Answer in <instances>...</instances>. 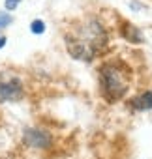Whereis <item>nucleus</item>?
I'll return each mask as SVG.
<instances>
[{
  "label": "nucleus",
  "mask_w": 152,
  "mask_h": 159,
  "mask_svg": "<svg viewBox=\"0 0 152 159\" xmlns=\"http://www.w3.org/2000/svg\"><path fill=\"white\" fill-rule=\"evenodd\" d=\"M64 41L68 52L75 60L92 62L107 49L109 34L98 19L87 17L69 23L68 30L64 32Z\"/></svg>",
  "instance_id": "nucleus-1"
},
{
  "label": "nucleus",
  "mask_w": 152,
  "mask_h": 159,
  "mask_svg": "<svg viewBox=\"0 0 152 159\" xmlns=\"http://www.w3.org/2000/svg\"><path fill=\"white\" fill-rule=\"evenodd\" d=\"M100 92L107 103L120 101L131 86V69L122 60L105 62L100 67Z\"/></svg>",
  "instance_id": "nucleus-2"
},
{
  "label": "nucleus",
  "mask_w": 152,
  "mask_h": 159,
  "mask_svg": "<svg viewBox=\"0 0 152 159\" xmlns=\"http://www.w3.org/2000/svg\"><path fill=\"white\" fill-rule=\"evenodd\" d=\"M25 94L23 83L17 75L0 73V101H17Z\"/></svg>",
  "instance_id": "nucleus-3"
},
{
  "label": "nucleus",
  "mask_w": 152,
  "mask_h": 159,
  "mask_svg": "<svg viewBox=\"0 0 152 159\" xmlns=\"http://www.w3.org/2000/svg\"><path fill=\"white\" fill-rule=\"evenodd\" d=\"M25 140L32 146V148H47L51 144V135L41 131V129H26L25 131Z\"/></svg>",
  "instance_id": "nucleus-4"
},
{
  "label": "nucleus",
  "mask_w": 152,
  "mask_h": 159,
  "mask_svg": "<svg viewBox=\"0 0 152 159\" xmlns=\"http://www.w3.org/2000/svg\"><path fill=\"white\" fill-rule=\"evenodd\" d=\"M128 107L135 109V111H150L152 109V88L146 92H141L137 96H133L128 101Z\"/></svg>",
  "instance_id": "nucleus-5"
},
{
  "label": "nucleus",
  "mask_w": 152,
  "mask_h": 159,
  "mask_svg": "<svg viewBox=\"0 0 152 159\" xmlns=\"http://www.w3.org/2000/svg\"><path fill=\"white\" fill-rule=\"evenodd\" d=\"M118 30H120V36L124 39H128L130 43H143L145 41L143 36H141V32H139V28H135L130 21H122Z\"/></svg>",
  "instance_id": "nucleus-6"
},
{
  "label": "nucleus",
  "mask_w": 152,
  "mask_h": 159,
  "mask_svg": "<svg viewBox=\"0 0 152 159\" xmlns=\"http://www.w3.org/2000/svg\"><path fill=\"white\" fill-rule=\"evenodd\" d=\"M30 30H32L34 34H43V32H45V23H43V21H40V19H36V21H32Z\"/></svg>",
  "instance_id": "nucleus-7"
},
{
  "label": "nucleus",
  "mask_w": 152,
  "mask_h": 159,
  "mask_svg": "<svg viewBox=\"0 0 152 159\" xmlns=\"http://www.w3.org/2000/svg\"><path fill=\"white\" fill-rule=\"evenodd\" d=\"M12 15L10 13H6V11H0V30L2 28H6V26H10L12 25Z\"/></svg>",
  "instance_id": "nucleus-8"
},
{
  "label": "nucleus",
  "mask_w": 152,
  "mask_h": 159,
  "mask_svg": "<svg viewBox=\"0 0 152 159\" xmlns=\"http://www.w3.org/2000/svg\"><path fill=\"white\" fill-rule=\"evenodd\" d=\"M19 4H21V0H6V10L8 11H13Z\"/></svg>",
  "instance_id": "nucleus-9"
},
{
  "label": "nucleus",
  "mask_w": 152,
  "mask_h": 159,
  "mask_svg": "<svg viewBox=\"0 0 152 159\" xmlns=\"http://www.w3.org/2000/svg\"><path fill=\"white\" fill-rule=\"evenodd\" d=\"M4 45H6V38H4V36H0V49H2Z\"/></svg>",
  "instance_id": "nucleus-10"
}]
</instances>
